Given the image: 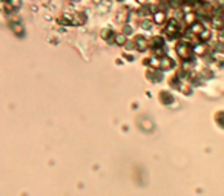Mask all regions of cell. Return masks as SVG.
Segmentation results:
<instances>
[{"instance_id": "obj_1", "label": "cell", "mask_w": 224, "mask_h": 196, "mask_svg": "<svg viewBox=\"0 0 224 196\" xmlns=\"http://www.w3.org/2000/svg\"><path fill=\"white\" fill-rule=\"evenodd\" d=\"M175 31H177V21H169V24L164 28V34L166 35H173L175 34Z\"/></svg>"}, {"instance_id": "obj_2", "label": "cell", "mask_w": 224, "mask_h": 196, "mask_svg": "<svg viewBox=\"0 0 224 196\" xmlns=\"http://www.w3.org/2000/svg\"><path fill=\"white\" fill-rule=\"evenodd\" d=\"M135 44L138 46V49H140V51H146V49H147V40H144L143 37H138V38H135Z\"/></svg>"}, {"instance_id": "obj_3", "label": "cell", "mask_w": 224, "mask_h": 196, "mask_svg": "<svg viewBox=\"0 0 224 196\" xmlns=\"http://www.w3.org/2000/svg\"><path fill=\"white\" fill-rule=\"evenodd\" d=\"M172 60L170 58H167V57H164V58H161L160 60V63H158V66L161 67V69H169V67H172Z\"/></svg>"}, {"instance_id": "obj_4", "label": "cell", "mask_w": 224, "mask_h": 196, "mask_svg": "<svg viewBox=\"0 0 224 196\" xmlns=\"http://www.w3.org/2000/svg\"><path fill=\"white\" fill-rule=\"evenodd\" d=\"M85 20H86V17H85L82 12H77V15L74 17V23H77V24H83Z\"/></svg>"}, {"instance_id": "obj_5", "label": "cell", "mask_w": 224, "mask_h": 196, "mask_svg": "<svg viewBox=\"0 0 224 196\" xmlns=\"http://www.w3.org/2000/svg\"><path fill=\"white\" fill-rule=\"evenodd\" d=\"M154 20H155V23H158V24H161L163 21H164V12H155V15H154Z\"/></svg>"}, {"instance_id": "obj_6", "label": "cell", "mask_w": 224, "mask_h": 196, "mask_svg": "<svg viewBox=\"0 0 224 196\" xmlns=\"http://www.w3.org/2000/svg\"><path fill=\"white\" fill-rule=\"evenodd\" d=\"M12 31H14V32H17L18 35H22V34H23V28L20 26V23H12Z\"/></svg>"}, {"instance_id": "obj_7", "label": "cell", "mask_w": 224, "mask_h": 196, "mask_svg": "<svg viewBox=\"0 0 224 196\" xmlns=\"http://www.w3.org/2000/svg\"><path fill=\"white\" fill-rule=\"evenodd\" d=\"M115 43H117V44H123V43H126V37H124L123 34L115 35Z\"/></svg>"}, {"instance_id": "obj_8", "label": "cell", "mask_w": 224, "mask_h": 196, "mask_svg": "<svg viewBox=\"0 0 224 196\" xmlns=\"http://www.w3.org/2000/svg\"><path fill=\"white\" fill-rule=\"evenodd\" d=\"M141 28H143V29H151V28H152V21L147 20V18L143 20V21H141Z\"/></svg>"}, {"instance_id": "obj_9", "label": "cell", "mask_w": 224, "mask_h": 196, "mask_svg": "<svg viewBox=\"0 0 224 196\" xmlns=\"http://www.w3.org/2000/svg\"><path fill=\"white\" fill-rule=\"evenodd\" d=\"M204 49H206L204 44H196L195 49H193V52H195V54H204Z\"/></svg>"}, {"instance_id": "obj_10", "label": "cell", "mask_w": 224, "mask_h": 196, "mask_svg": "<svg viewBox=\"0 0 224 196\" xmlns=\"http://www.w3.org/2000/svg\"><path fill=\"white\" fill-rule=\"evenodd\" d=\"M193 18H195V15H193V12H187L186 15H184V20L189 23V24H192L193 23Z\"/></svg>"}, {"instance_id": "obj_11", "label": "cell", "mask_w": 224, "mask_h": 196, "mask_svg": "<svg viewBox=\"0 0 224 196\" xmlns=\"http://www.w3.org/2000/svg\"><path fill=\"white\" fill-rule=\"evenodd\" d=\"M12 6H18L20 5V0H11V2H9Z\"/></svg>"}, {"instance_id": "obj_12", "label": "cell", "mask_w": 224, "mask_h": 196, "mask_svg": "<svg viewBox=\"0 0 224 196\" xmlns=\"http://www.w3.org/2000/svg\"><path fill=\"white\" fill-rule=\"evenodd\" d=\"M137 2L141 3V5H146V3H147V0H137Z\"/></svg>"}]
</instances>
